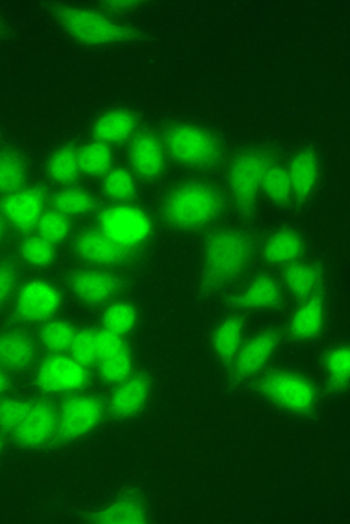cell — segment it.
Instances as JSON below:
<instances>
[{
	"label": "cell",
	"instance_id": "cell-1",
	"mask_svg": "<svg viewBox=\"0 0 350 524\" xmlns=\"http://www.w3.org/2000/svg\"><path fill=\"white\" fill-rule=\"evenodd\" d=\"M252 257V239L243 231L228 228L211 234L204 249V288L216 291L234 282L249 267Z\"/></svg>",
	"mask_w": 350,
	"mask_h": 524
},
{
	"label": "cell",
	"instance_id": "cell-2",
	"mask_svg": "<svg viewBox=\"0 0 350 524\" xmlns=\"http://www.w3.org/2000/svg\"><path fill=\"white\" fill-rule=\"evenodd\" d=\"M54 15L74 41L90 47L123 44L135 38V30L108 12L78 5H56Z\"/></svg>",
	"mask_w": 350,
	"mask_h": 524
},
{
	"label": "cell",
	"instance_id": "cell-3",
	"mask_svg": "<svg viewBox=\"0 0 350 524\" xmlns=\"http://www.w3.org/2000/svg\"><path fill=\"white\" fill-rule=\"evenodd\" d=\"M223 197L219 189L201 182L183 183L168 195L164 216L168 224L180 230H199L219 218Z\"/></svg>",
	"mask_w": 350,
	"mask_h": 524
},
{
	"label": "cell",
	"instance_id": "cell-4",
	"mask_svg": "<svg viewBox=\"0 0 350 524\" xmlns=\"http://www.w3.org/2000/svg\"><path fill=\"white\" fill-rule=\"evenodd\" d=\"M164 143L168 155L186 167H210L222 156L219 140L207 129L190 123L171 126Z\"/></svg>",
	"mask_w": 350,
	"mask_h": 524
},
{
	"label": "cell",
	"instance_id": "cell-5",
	"mask_svg": "<svg viewBox=\"0 0 350 524\" xmlns=\"http://www.w3.org/2000/svg\"><path fill=\"white\" fill-rule=\"evenodd\" d=\"M99 230L123 251L140 248L153 234V221L141 207L129 203H116L102 210Z\"/></svg>",
	"mask_w": 350,
	"mask_h": 524
},
{
	"label": "cell",
	"instance_id": "cell-6",
	"mask_svg": "<svg viewBox=\"0 0 350 524\" xmlns=\"http://www.w3.org/2000/svg\"><path fill=\"white\" fill-rule=\"evenodd\" d=\"M265 153L259 150L241 153L234 159L229 168V185L237 209L244 215H249L255 210L256 200L261 192L262 177L268 167Z\"/></svg>",
	"mask_w": 350,
	"mask_h": 524
},
{
	"label": "cell",
	"instance_id": "cell-7",
	"mask_svg": "<svg viewBox=\"0 0 350 524\" xmlns=\"http://www.w3.org/2000/svg\"><path fill=\"white\" fill-rule=\"evenodd\" d=\"M261 391L271 402L295 414L309 412L318 399L312 381L292 372L271 373L262 381Z\"/></svg>",
	"mask_w": 350,
	"mask_h": 524
},
{
	"label": "cell",
	"instance_id": "cell-8",
	"mask_svg": "<svg viewBox=\"0 0 350 524\" xmlns=\"http://www.w3.org/2000/svg\"><path fill=\"white\" fill-rule=\"evenodd\" d=\"M89 382L87 366L72 355L53 354L45 358L36 372V384L44 393L74 394Z\"/></svg>",
	"mask_w": 350,
	"mask_h": 524
},
{
	"label": "cell",
	"instance_id": "cell-9",
	"mask_svg": "<svg viewBox=\"0 0 350 524\" xmlns=\"http://www.w3.org/2000/svg\"><path fill=\"white\" fill-rule=\"evenodd\" d=\"M62 292L54 283L33 279L18 289L15 313L26 322H47L59 312Z\"/></svg>",
	"mask_w": 350,
	"mask_h": 524
},
{
	"label": "cell",
	"instance_id": "cell-10",
	"mask_svg": "<svg viewBox=\"0 0 350 524\" xmlns=\"http://www.w3.org/2000/svg\"><path fill=\"white\" fill-rule=\"evenodd\" d=\"M104 415V403L96 397L86 394L69 397L59 411L57 435L68 441L83 438L101 424Z\"/></svg>",
	"mask_w": 350,
	"mask_h": 524
},
{
	"label": "cell",
	"instance_id": "cell-11",
	"mask_svg": "<svg viewBox=\"0 0 350 524\" xmlns=\"http://www.w3.org/2000/svg\"><path fill=\"white\" fill-rule=\"evenodd\" d=\"M47 197L39 188H20L5 195L0 204L3 221L18 231H30L36 228L39 219L45 213Z\"/></svg>",
	"mask_w": 350,
	"mask_h": 524
},
{
	"label": "cell",
	"instance_id": "cell-12",
	"mask_svg": "<svg viewBox=\"0 0 350 524\" xmlns=\"http://www.w3.org/2000/svg\"><path fill=\"white\" fill-rule=\"evenodd\" d=\"M59 430V412L51 403L39 400L29 403L20 426L14 430L18 444L27 448H39L48 444Z\"/></svg>",
	"mask_w": 350,
	"mask_h": 524
},
{
	"label": "cell",
	"instance_id": "cell-13",
	"mask_svg": "<svg viewBox=\"0 0 350 524\" xmlns=\"http://www.w3.org/2000/svg\"><path fill=\"white\" fill-rule=\"evenodd\" d=\"M167 149L161 138L152 132H141L132 138L129 162L132 173L144 180H155L162 176L167 167Z\"/></svg>",
	"mask_w": 350,
	"mask_h": 524
},
{
	"label": "cell",
	"instance_id": "cell-14",
	"mask_svg": "<svg viewBox=\"0 0 350 524\" xmlns=\"http://www.w3.org/2000/svg\"><path fill=\"white\" fill-rule=\"evenodd\" d=\"M280 337L276 331H264L243 343L234 360V375L247 379L261 372L279 348Z\"/></svg>",
	"mask_w": 350,
	"mask_h": 524
},
{
	"label": "cell",
	"instance_id": "cell-15",
	"mask_svg": "<svg viewBox=\"0 0 350 524\" xmlns=\"http://www.w3.org/2000/svg\"><path fill=\"white\" fill-rule=\"evenodd\" d=\"M71 289L84 303L102 304L119 292L120 280L110 271L87 268L71 277Z\"/></svg>",
	"mask_w": 350,
	"mask_h": 524
},
{
	"label": "cell",
	"instance_id": "cell-16",
	"mask_svg": "<svg viewBox=\"0 0 350 524\" xmlns=\"http://www.w3.org/2000/svg\"><path fill=\"white\" fill-rule=\"evenodd\" d=\"M150 381L146 376H129L120 382L110 399V411L117 418H131L146 406L150 397Z\"/></svg>",
	"mask_w": 350,
	"mask_h": 524
},
{
	"label": "cell",
	"instance_id": "cell-17",
	"mask_svg": "<svg viewBox=\"0 0 350 524\" xmlns=\"http://www.w3.org/2000/svg\"><path fill=\"white\" fill-rule=\"evenodd\" d=\"M138 120L132 111L114 108L101 114L93 125L96 141L114 146L125 143L137 135Z\"/></svg>",
	"mask_w": 350,
	"mask_h": 524
},
{
	"label": "cell",
	"instance_id": "cell-18",
	"mask_svg": "<svg viewBox=\"0 0 350 524\" xmlns=\"http://www.w3.org/2000/svg\"><path fill=\"white\" fill-rule=\"evenodd\" d=\"M75 251L81 260L95 265H114L128 257V252L111 242L101 230L81 233L75 240Z\"/></svg>",
	"mask_w": 350,
	"mask_h": 524
},
{
	"label": "cell",
	"instance_id": "cell-19",
	"mask_svg": "<svg viewBox=\"0 0 350 524\" xmlns=\"http://www.w3.org/2000/svg\"><path fill=\"white\" fill-rule=\"evenodd\" d=\"M286 170L291 180L292 197L301 201L312 197L321 173L318 155L313 150H301Z\"/></svg>",
	"mask_w": 350,
	"mask_h": 524
},
{
	"label": "cell",
	"instance_id": "cell-20",
	"mask_svg": "<svg viewBox=\"0 0 350 524\" xmlns=\"http://www.w3.org/2000/svg\"><path fill=\"white\" fill-rule=\"evenodd\" d=\"M282 301V286L274 277L262 274L247 283L243 291L234 297L241 309L261 310L277 306Z\"/></svg>",
	"mask_w": 350,
	"mask_h": 524
},
{
	"label": "cell",
	"instance_id": "cell-21",
	"mask_svg": "<svg viewBox=\"0 0 350 524\" xmlns=\"http://www.w3.org/2000/svg\"><path fill=\"white\" fill-rule=\"evenodd\" d=\"M35 357V342L29 334L23 331L0 333V366L11 370L26 369Z\"/></svg>",
	"mask_w": 350,
	"mask_h": 524
},
{
	"label": "cell",
	"instance_id": "cell-22",
	"mask_svg": "<svg viewBox=\"0 0 350 524\" xmlns=\"http://www.w3.org/2000/svg\"><path fill=\"white\" fill-rule=\"evenodd\" d=\"M89 520L104 524H141L147 522V508L137 496L126 495L90 514Z\"/></svg>",
	"mask_w": 350,
	"mask_h": 524
},
{
	"label": "cell",
	"instance_id": "cell-23",
	"mask_svg": "<svg viewBox=\"0 0 350 524\" xmlns=\"http://www.w3.org/2000/svg\"><path fill=\"white\" fill-rule=\"evenodd\" d=\"M304 252V240L297 231L283 228L268 237L264 245L265 260L274 265L294 264Z\"/></svg>",
	"mask_w": 350,
	"mask_h": 524
},
{
	"label": "cell",
	"instance_id": "cell-24",
	"mask_svg": "<svg viewBox=\"0 0 350 524\" xmlns=\"http://www.w3.org/2000/svg\"><path fill=\"white\" fill-rule=\"evenodd\" d=\"M325 312L324 303L321 298L313 297L307 298L297 310L291 319V333L292 336L301 340L313 339L321 333L324 327Z\"/></svg>",
	"mask_w": 350,
	"mask_h": 524
},
{
	"label": "cell",
	"instance_id": "cell-25",
	"mask_svg": "<svg viewBox=\"0 0 350 524\" xmlns=\"http://www.w3.org/2000/svg\"><path fill=\"white\" fill-rule=\"evenodd\" d=\"M244 322L243 319L232 316L217 325L213 333V348L217 357L223 361H232L243 346Z\"/></svg>",
	"mask_w": 350,
	"mask_h": 524
},
{
	"label": "cell",
	"instance_id": "cell-26",
	"mask_svg": "<svg viewBox=\"0 0 350 524\" xmlns=\"http://www.w3.org/2000/svg\"><path fill=\"white\" fill-rule=\"evenodd\" d=\"M322 282V273L316 265L294 262L285 270V285L295 297L309 298L315 295Z\"/></svg>",
	"mask_w": 350,
	"mask_h": 524
},
{
	"label": "cell",
	"instance_id": "cell-27",
	"mask_svg": "<svg viewBox=\"0 0 350 524\" xmlns=\"http://www.w3.org/2000/svg\"><path fill=\"white\" fill-rule=\"evenodd\" d=\"M48 174L60 185H71L81 174L80 155L75 147L56 150L48 161Z\"/></svg>",
	"mask_w": 350,
	"mask_h": 524
},
{
	"label": "cell",
	"instance_id": "cell-28",
	"mask_svg": "<svg viewBox=\"0 0 350 524\" xmlns=\"http://www.w3.org/2000/svg\"><path fill=\"white\" fill-rule=\"evenodd\" d=\"M80 155L81 173L87 176H105L113 168L114 155L111 146L92 141L83 149L78 150Z\"/></svg>",
	"mask_w": 350,
	"mask_h": 524
},
{
	"label": "cell",
	"instance_id": "cell-29",
	"mask_svg": "<svg viewBox=\"0 0 350 524\" xmlns=\"http://www.w3.org/2000/svg\"><path fill=\"white\" fill-rule=\"evenodd\" d=\"M54 210L68 216L78 218L93 212L96 206L95 197L86 189L65 188L54 197Z\"/></svg>",
	"mask_w": 350,
	"mask_h": 524
},
{
	"label": "cell",
	"instance_id": "cell-30",
	"mask_svg": "<svg viewBox=\"0 0 350 524\" xmlns=\"http://www.w3.org/2000/svg\"><path fill=\"white\" fill-rule=\"evenodd\" d=\"M26 176V162L17 152H0V194L8 195L23 188Z\"/></svg>",
	"mask_w": 350,
	"mask_h": 524
},
{
	"label": "cell",
	"instance_id": "cell-31",
	"mask_svg": "<svg viewBox=\"0 0 350 524\" xmlns=\"http://www.w3.org/2000/svg\"><path fill=\"white\" fill-rule=\"evenodd\" d=\"M261 191L270 198L273 203L285 204L292 198L291 180L288 170L283 165L270 162L265 168L262 177Z\"/></svg>",
	"mask_w": 350,
	"mask_h": 524
},
{
	"label": "cell",
	"instance_id": "cell-32",
	"mask_svg": "<svg viewBox=\"0 0 350 524\" xmlns=\"http://www.w3.org/2000/svg\"><path fill=\"white\" fill-rule=\"evenodd\" d=\"M104 192L116 203H126L137 192V179L128 168H111L104 176Z\"/></svg>",
	"mask_w": 350,
	"mask_h": 524
},
{
	"label": "cell",
	"instance_id": "cell-33",
	"mask_svg": "<svg viewBox=\"0 0 350 524\" xmlns=\"http://www.w3.org/2000/svg\"><path fill=\"white\" fill-rule=\"evenodd\" d=\"M138 321V312L134 304L126 303V301H116L110 304L102 316L104 322V330L111 331V333L119 334V336H126L134 330Z\"/></svg>",
	"mask_w": 350,
	"mask_h": 524
},
{
	"label": "cell",
	"instance_id": "cell-34",
	"mask_svg": "<svg viewBox=\"0 0 350 524\" xmlns=\"http://www.w3.org/2000/svg\"><path fill=\"white\" fill-rule=\"evenodd\" d=\"M75 333L77 330L68 321L50 319L41 330V342L53 354H63L71 349Z\"/></svg>",
	"mask_w": 350,
	"mask_h": 524
},
{
	"label": "cell",
	"instance_id": "cell-35",
	"mask_svg": "<svg viewBox=\"0 0 350 524\" xmlns=\"http://www.w3.org/2000/svg\"><path fill=\"white\" fill-rule=\"evenodd\" d=\"M98 363L101 378L113 385H119L120 382L126 381L129 376H132V369H134L128 348L116 352V354L99 358Z\"/></svg>",
	"mask_w": 350,
	"mask_h": 524
},
{
	"label": "cell",
	"instance_id": "cell-36",
	"mask_svg": "<svg viewBox=\"0 0 350 524\" xmlns=\"http://www.w3.org/2000/svg\"><path fill=\"white\" fill-rule=\"evenodd\" d=\"M36 230L42 239L47 240L51 245H57V243L65 242L71 234V221L68 216L62 215L57 210H50L39 219Z\"/></svg>",
	"mask_w": 350,
	"mask_h": 524
},
{
	"label": "cell",
	"instance_id": "cell-37",
	"mask_svg": "<svg viewBox=\"0 0 350 524\" xmlns=\"http://www.w3.org/2000/svg\"><path fill=\"white\" fill-rule=\"evenodd\" d=\"M20 255L24 262L32 267L44 268L53 264L56 251H54V245L42 239L41 236H32L21 243Z\"/></svg>",
	"mask_w": 350,
	"mask_h": 524
},
{
	"label": "cell",
	"instance_id": "cell-38",
	"mask_svg": "<svg viewBox=\"0 0 350 524\" xmlns=\"http://www.w3.org/2000/svg\"><path fill=\"white\" fill-rule=\"evenodd\" d=\"M328 378L336 388H345L350 378V351L348 346H339L325 358Z\"/></svg>",
	"mask_w": 350,
	"mask_h": 524
},
{
	"label": "cell",
	"instance_id": "cell-39",
	"mask_svg": "<svg viewBox=\"0 0 350 524\" xmlns=\"http://www.w3.org/2000/svg\"><path fill=\"white\" fill-rule=\"evenodd\" d=\"M69 351L72 357L84 366L96 363L98 361V331H77Z\"/></svg>",
	"mask_w": 350,
	"mask_h": 524
},
{
	"label": "cell",
	"instance_id": "cell-40",
	"mask_svg": "<svg viewBox=\"0 0 350 524\" xmlns=\"http://www.w3.org/2000/svg\"><path fill=\"white\" fill-rule=\"evenodd\" d=\"M27 408H29V402H24V400H0V427L6 432H14L23 421Z\"/></svg>",
	"mask_w": 350,
	"mask_h": 524
},
{
	"label": "cell",
	"instance_id": "cell-41",
	"mask_svg": "<svg viewBox=\"0 0 350 524\" xmlns=\"http://www.w3.org/2000/svg\"><path fill=\"white\" fill-rule=\"evenodd\" d=\"M17 283V271L8 262H0V307L11 298Z\"/></svg>",
	"mask_w": 350,
	"mask_h": 524
},
{
	"label": "cell",
	"instance_id": "cell-42",
	"mask_svg": "<svg viewBox=\"0 0 350 524\" xmlns=\"http://www.w3.org/2000/svg\"><path fill=\"white\" fill-rule=\"evenodd\" d=\"M140 6L141 2H135V0H116V2L104 3L105 11L110 14H128V12L137 11Z\"/></svg>",
	"mask_w": 350,
	"mask_h": 524
},
{
	"label": "cell",
	"instance_id": "cell-43",
	"mask_svg": "<svg viewBox=\"0 0 350 524\" xmlns=\"http://www.w3.org/2000/svg\"><path fill=\"white\" fill-rule=\"evenodd\" d=\"M9 388V378L2 369H0V400L5 397L6 391Z\"/></svg>",
	"mask_w": 350,
	"mask_h": 524
},
{
	"label": "cell",
	"instance_id": "cell-44",
	"mask_svg": "<svg viewBox=\"0 0 350 524\" xmlns=\"http://www.w3.org/2000/svg\"><path fill=\"white\" fill-rule=\"evenodd\" d=\"M3 234H5V221H3L2 216H0V240L3 239Z\"/></svg>",
	"mask_w": 350,
	"mask_h": 524
}]
</instances>
